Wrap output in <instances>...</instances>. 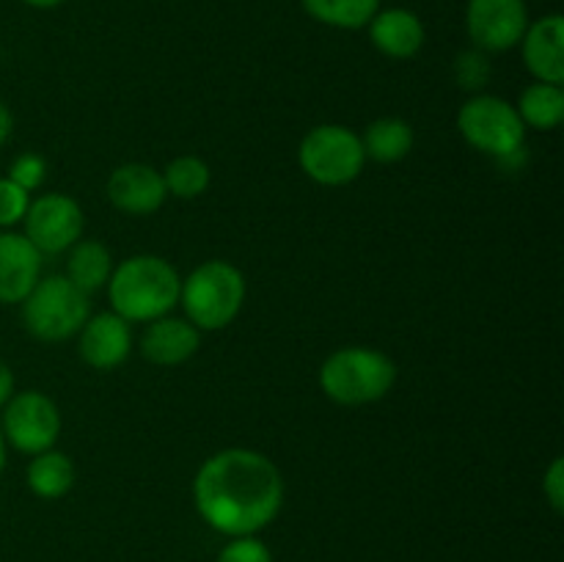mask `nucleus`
<instances>
[{"label": "nucleus", "instance_id": "nucleus-1", "mask_svg": "<svg viewBox=\"0 0 564 562\" xmlns=\"http://www.w3.org/2000/svg\"><path fill=\"white\" fill-rule=\"evenodd\" d=\"M198 516L215 532L242 538L275 521L284 505V477L268 455L229 446L198 466L193 479Z\"/></svg>", "mask_w": 564, "mask_h": 562}, {"label": "nucleus", "instance_id": "nucleus-2", "mask_svg": "<svg viewBox=\"0 0 564 562\" xmlns=\"http://www.w3.org/2000/svg\"><path fill=\"white\" fill-rule=\"evenodd\" d=\"M180 287L182 275L169 259L135 253L110 273L108 301L127 323H152L180 303Z\"/></svg>", "mask_w": 564, "mask_h": 562}, {"label": "nucleus", "instance_id": "nucleus-3", "mask_svg": "<svg viewBox=\"0 0 564 562\" xmlns=\"http://www.w3.org/2000/svg\"><path fill=\"white\" fill-rule=\"evenodd\" d=\"M397 364L375 347H341L319 367V389L336 406L358 408L378 402L394 389Z\"/></svg>", "mask_w": 564, "mask_h": 562}, {"label": "nucleus", "instance_id": "nucleus-4", "mask_svg": "<svg viewBox=\"0 0 564 562\" xmlns=\"http://www.w3.org/2000/svg\"><path fill=\"white\" fill-rule=\"evenodd\" d=\"M180 303L198 331H220L235 323L246 303V275L226 259H207L182 279Z\"/></svg>", "mask_w": 564, "mask_h": 562}, {"label": "nucleus", "instance_id": "nucleus-5", "mask_svg": "<svg viewBox=\"0 0 564 562\" xmlns=\"http://www.w3.org/2000/svg\"><path fill=\"white\" fill-rule=\"evenodd\" d=\"M91 303L66 275H47L22 301V325L39 342H64L91 317Z\"/></svg>", "mask_w": 564, "mask_h": 562}, {"label": "nucleus", "instance_id": "nucleus-6", "mask_svg": "<svg viewBox=\"0 0 564 562\" xmlns=\"http://www.w3.org/2000/svg\"><path fill=\"white\" fill-rule=\"evenodd\" d=\"M457 130L468 147L496 160L518 158L527 141V125L516 105L494 94H474L466 99L457 114Z\"/></svg>", "mask_w": 564, "mask_h": 562}, {"label": "nucleus", "instance_id": "nucleus-7", "mask_svg": "<svg viewBox=\"0 0 564 562\" xmlns=\"http://www.w3.org/2000/svg\"><path fill=\"white\" fill-rule=\"evenodd\" d=\"M297 163L303 174L317 185L341 187L361 176L367 154H364L361 136L350 127L319 125L303 136Z\"/></svg>", "mask_w": 564, "mask_h": 562}, {"label": "nucleus", "instance_id": "nucleus-8", "mask_svg": "<svg viewBox=\"0 0 564 562\" xmlns=\"http://www.w3.org/2000/svg\"><path fill=\"white\" fill-rule=\"evenodd\" d=\"M0 430H3L6 444L14 446L22 455H39V452L53 450L61 435V411L44 391H20L11 395L6 402Z\"/></svg>", "mask_w": 564, "mask_h": 562}, {"label": "nucleus", "instance_id": "nucleus-9", "mask_svg": "<svg viewBox=\"0 0 564 562\" xmlns=\"http://www.w3.org/2000/svg\"><path fill=\"white\" fill-rule=\"evenodd\" d=\"M25 224V237L39 253H64L80 240L83 218L80 204L66 193H44V196L31 198L28 213L22 218Z\"/></svg>", "mask_w": 564, "mask_h": 562}, {"label": "nucleus", "instance_id": "nucleus-10", "mask_svg": "<svg viewBox=\"0 0 564 562\" xmlns=\"http://www.w3.org/2000/svg\"><path fill=\"white\" fill-rule=\"evenodd\" d=\"M529 28L527 0H468L466 31L482 53H507L518 47Z\"/></svg>", "mask_w": 564, "mask_h": 562}, {"label": "nucleus", "instance_id": "nucleus-11", "mask_svg": "<svg viewBox=\"0 0 564 562\" xmlns=\"http://www.w3.org/2000/svg\"><path fill=\"white\" fill-rule=\"evenodd\" d=\"M165 182L154 165L124 163L110 171L108 198L124 215H152L165 204Z\"/></svg>", "mask_w": 564, "mask_h": 562}, {"label": "nucleus", "instance_id": "nucleus-12", "mask_svg": "<svg viewBox=\"0 0 564 562\" xmlns=\"http://www.w3.org/2000/svg\"><path fill=\"white\" fill-rule=\"evenodd\" d=\"M80 334V358L91 369L108 372V369L121 367L130 358L132 350V331L124 317L116 312L94 314L83 323Z\"/></svg>", "mask_w": 564, "mask_h": 562}, {"label": "nucleus", "instance_id": "nucleus-13", "mask_svg": "<svg viewBox=\"0 0 564 562\" xmlns=\"http://www.w3.org/2000/svg\"><path fill=\"white\" fill-rule=\"evenodd\" d=\"M523 64L532 72L534 80L564 83V20L562 14L540 17L538 22H529L527 33L521 39Z\"/></svg>", "mask_w": 564, "mask_h": 562}, {"label": "nucleus", "instance_id": "nucleus-14", "mask_svg": "<svg viewBox=\"0 0 564 562\" xmlns=\"http://www.w3.org/2000/svg\"><path fill=\"white\" fill-rule=\"evenodd\" d=\"M42 279V253L25 235L0 231V303L25 301L28 292Z\"/></svg>", "mask_w": 564, "mask_h": 562}, {"label": "nucleus", "instance_id": "nucleus-15", "mask_svg": "<svg viewBox=\"0 0 564 562\" xmlns=\"http://www.w3.org/2000/svg\"><path fill=\"white\" fill-rule=\"evenodd\" d=\"M202 345V331L182 317L152 320L141 336V356L158 367H180L187 358L196 356Z\"/></svg>", "mask_w": 564, "mask_h": 562}, {"label": "nucleus", "instance_id": "nucleus-16", "mask_svg": "<svg viewBox=\"0 0 564 562\" xmlns=\"http://www.w3.org/2000/svg\"><path fill=\"white\" fill-rule=\"evenodd\" d=\"M369 39L375 50L389 58L405 61L413 58L424 47V22L411 9H378V14L369 20Z\"/></svg>", "mask_w": 564, "mask_h": 562}, {"label": "nucleus", "instance_id": "nucleus-17", "mask_svg": "<svg viewBox=\"0 0 564 562\" xmlns=\"http://www.w3.org/2000/svg\"><path fill=\"white\" fill-rule=\"evenodd\" d=\"M110 273H113V259L110 251L97 240H77L69 248V257H66V279L83 290L86 295L108 287Z\"/></svg>", "mask_w": 564, "mask_h": 562}, {"label": "nucleus", "instance_id": "nucleus-18", "mask_svg": "<svg viewBox=\"0 0 564 562\" xmlns=\"http://www.w3.org/2000/svg\"><path fill=\"white\" fill-rule=\"evenodd\" d=\"M25 483L31 494H36L39 499H61L75 485V463L69 461V455L58 450L39 452L28 463Z\"/></svg>", "mask_w": 564, "mask_h": 562}, {"label": "nucleus", "instance_id": "nucleus-19", "mask_svg": "<svg viewBox=\"0 0 564 562\" xmlns=\"http://www.w3.org/2000/svg\"><path fill=\"white\" fill-rule=\"evenodd\" d=\"M361 147L375 163H400L413 149V127L400 116L375 119L361 136Z\"/></svg>", "mask_w": 564, "mask_h": 562}, {"label": "nucleus", "instance_id": "nucleus-20", "mask_svg": "<svg viewBox=\"0 0 564 562\" xmlns=\"http://www.w3.org/2000/svg\"><path fill=\"white\" fill-rule=\"evenodd\" d=\"M518 116L527 127L540 132H551L562 125L564 119V88L554 83L534 80L518 97Z\"/></svg>", "mask_w": 564, "mask_h": 562}, {"label": "nucleus", "instance_id": "nucleus-21", "mask_svg": "<svg viewBox=\"0 0 564 562\" xmlns=\"http://www.w3.org/2000/svg\"><path fill=\"white\" fill-rule=\"evenodd\" d=\"M301 6L312 20L323 25L358 31V28H367L369 20L378 14L380 0H301Z\"/></svg>", "mask_w": 564, "mask_h": 562}, {"label": "nucleus", "instance_id": "nucleus-22", "mask_svg": "<svg viewBox=\"0 0 564 562\" xmlns=\"http://www.w3.org/2000/svg\"><path fill=\"white\" fill-rule=\"evenodd\" d=\"M160 174H163L165 193L176 198H198L213 182V171L196 154H180Z\"/></svg>", "mask_w": 564, "mask_h": 562}, {"label": "nucleus", "instance_id": "nucleus-23", "mask_svg": "<svg viewBox=\"0 0 564 562\" xmlns=\"http://www.w3.org/2000/svg\"><path fill=\"white\" fill-rule=\"evenodd\" d=\"M490 75H494V66H490L488 53H482V50H463L455 58V80L466 91H482L490 83Z\"/></svg>", "mask_w": 564, "mask_h": 562}, {"label": "nucleus", "instance_id": "nucleus-24", "mask_svg": "<svg viewBox=\"0 0 564 562\" xmlns=\"http://www.w3.org/2000/svg\"><path fill=\"white\" fill-rule=\"evenodd\" d=\"M31 204V193L22 191L9 176H0V229H11L20 224Z\"/></svg>", "mask_w": 564, "mask_h": 562}, {"label": "nucleus", "instance_id": "nucleus-25", "mask_svg": "<svg viewBox=\"0 0 564 562\" xmlns=\"http://www.w3.org/2000/svg\"><path fill=\"white\" fill-rule=\"evenodd\" d=\"M218 562H273V554L257 534H242V538H231L220 549Z\"/></svg>", "mask_w": 564, "mask_h": 562}, {"label": "nucleus", "instance_id": "nucleus-26", "mask_svg": "<svg viewBox=\"0 0 564 562\" xmlns=\"http://www.w3.org/2000/svg\"><path fill=\"white\" fill-rule=\"evenodd\" d=\"M44 176H47V163H44L42 154L25 152L9 165V180L17 182V185L28 193H33L36 187H42Z\"/></svg>", "mask_w": 564, "mask_h": 562}, {"label": "nucleus", "instance_id": "nucleus-27", "mask_svg": "<svg viewBox=\"0 0 564 562\" xmlns=\"http://www.w3.org/2000/svg\"><path fill=\"white\" fill-rule=\"evenodd\" d=\"M543 496L549 499L551 510H554L556 516H562L564 512V461L562 457H554V461H551V466L545 468Z\"/></svg>", "mask_w": 564, "mask_h": 562}, {"label": "nucleus", "instance_id": "nucleus-28", "mask_svg": "<svg viewBox=\"0 0 564 562\" xmlns=\"http://www.w3.org/2000/svg\"><path fill=\"white\" fill-rule=\"evenodd\" d=\"M11 395H14V372H11L9 364L0 358V408L11 400Z\"/></svg>", "mask_w": 564, "mask_h": 562}, {"label": "nucleus", "instance_id": "nucleus-29", "mask_svg": "<svg viewBox=\"0 0 564 562\" xmlns=\"http://www.w3.org/2000/svg\"><path fill=\"white\" fill-rule=\"evenodd\" d=\"M11 130H14V116H11V110L0 102V147L9 141Z\"/></svg>", "mask_w": 564, "mask_h": 562}, {"label": "nucleus", "instance_id": "nucleus-30", "mask_svg": "<svg viewBox=\"0 0 564 562\" xmlns=\"http://www.w3.org/2000/svg\"><path fill=\"white\" fill-rule=\"evenodd\" d=\"M25 6H33V9H55V6L66 3V0H22Z\"/></svg>", "mask_w": 564, "mask_h": 562}, {"label": "nucleus", "instance_id": "nucleus-31", "mask_svg": "<svg viewBox=\"0 0 564 562\" xmlns=\"http://www.w3.org/2000/svg\"><path fill=\"white\" fill-rule=\"evenodd\" d=\"M6 439H3V430H0V474H3V468H6Z\"/></svg>", "mask_w": 564, "mask_h": 562}]
</instances>
